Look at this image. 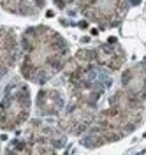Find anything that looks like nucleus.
<instances>
[{
	"label": "nucleus",
	"instance_id": "obj_1",
	"mask_svg": "<svg viewBox=\"0 0 146 155\" xmlns=\"http://www.w3.org/2000/svg\"><path fill=\"white\" fill-rule=\"evenodd\" d=\"M25 55L21 74L35 83H44L65 65L67 44L48 27H35L25 32Z\"/></svg>",
	"mask_w": 146,
	"mask_h": 155
},
{
	"label": "nucleus",
	"instance_id": "obj_2",
	"mask_svg": "<svg viewBox=\"0 0 146 155\" xmlns=\"http://www.w3.org/2000/svg\"><path fill=\"white\" fill-rule=\"evenodd\" d=\"M143 97L120 90L111 99V106L97 116L95 127L92 130V141H88V145H106L137 129L143 124Z\"/></svg>",
	"mask_w": 146,
	"mask_h": 155
},
{
	"label": "nucleus",
	"instance_id": "obj_3",
	"mask_svg": "<svg viewBox=\"0 0 146 155\" xmlns=\"http://www.w3.org/2000/svg\"><path fill=\"white\" fill-rule=\"evenodd\" d=\"M30 106L32 102L27 87L18 85L9 90V94L0 102V129L12 130L20 127L23 122H27L30 115Z\"/></svg>",
	"mask_w": 146,
	"mask_h": 155
},
{
	"label": "nucleus",
	"instance_id": "obj_4",
	"mask_svg": "<svg viewBox=\"0 0 146 155\" xmlns=\"http://www.w3.org/2000/svg\"><path fill=\"white\" fill-rule=\"evenodd\" d=\"M79 7L85 16L97 23L115 25L127 9L125 0H79Z\"/></svg>",
	"mask_w": 146,
	"mask_h": 155
},
{
	"label": "nucleus",
	"instance_id": "obj_5",
	"mask_svg": "<svg viewBox=\"0 0 146 155\" xmlns=\"http://www.w3.org/2000/svg\"><path fill=\"white\" fill-rule=\"evenodd\" d=\"M27 152L30 153H53L60 146V141L57 137V132L51 127L44 125L42 122L30 124L27 130Z\"/></svg>",
	"mask_w": 146,
	"mask_h": 155
},
{
	"label": "nucleus",
	"instance_id": "obj_6",
	"mask_svg": "<svg viewBox=\"0 0 146 155\" xmlns=\"http://www.w3.org/2000/svg\"><path fill=\"white\" fill-rule=\"evenodd\" d=\"M18 57V42L12 32L0 27V71H7L14 65Z\"/></svg>",
	"mask_w": 146,
	"mask_h": 155
},
{
	"label": "nucleus",
	"instance_id": "obj_7",
	"mask_svg": "<svg viewBox=\"0 0 146 155\" xmlns=\"http://www.w3.org/2000/svg\"><path fill=\"white\" fill-rule=\"evenodd\" d=\"M37 106L42 115H58L63 107V97L60 95L58 90H41L37 97Z\"/></svg>",
	"mask_w": 146,
	"mask_h": 155
},
{
	"label": "nucleus",
	"instance_id": "obj_8",
	"mask_svg": "<svg viewBox=\"0 0 146 155\" xmlns=\"http://www.w3.org/2000/svg\"><path fill=\"white\" fill-rule=\"evenodd\" d=\"M46 0H0V5L9 12L21 16H34L44 7Z\"/></svg>",
	"mask_w": 146,
	"mask_h": 155
},
{
	"label": "nucleus",
	"instance_id": "obj_9",
	"mask_svg": "<svg viewBox=\"0 0 146 155\" xmlns=\"http://www.w3.org/2000/svg\"><path fill=\"white\" fill-rule=\"evenodd\" d=\"M95 58L99 64L106 65L111 71H116L123 65L125 62V53L122 51L120 46H100L95 51Z\"/></svg>",
	"mask_w": 146,
	"mask_h": 155
},
{
	"label": "nucleus",
	"instance_id": "obj_10",
	"mask_svg": "<svg viewBox=\"0 0 146 155\" xmlns=\"http://www.w3.org/2000/svg\"><path fill=\"white\" fill-rule=\"evenodd\" d=\"M70 2H72V0H55V4H57L58 7H65L67 4H70Z\"/></svg>",
	"mask_w": 146,
	"mask_h": 155
}]
</instances>
